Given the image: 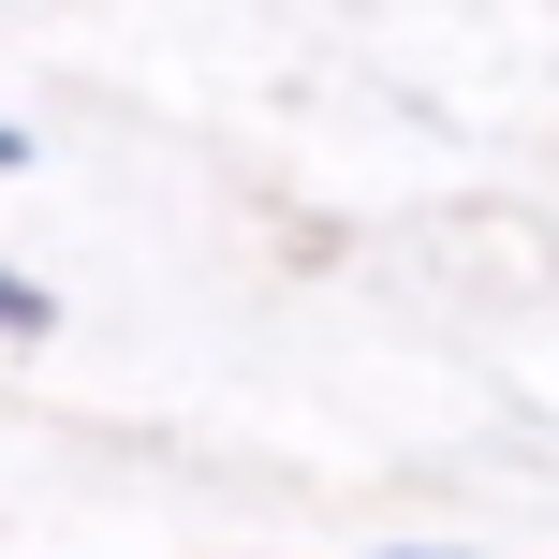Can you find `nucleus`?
Segmentation results:
<instances>
[{"label":"nucleus","instance_id":"f257e3e1","mask_svg":"<svg viewBox=\"0 0 559 559\" xmlns=\"http://www.w3.org/2000/svg\"><path fill=\"white\" fill-rule=\"evenodd\" d=\"M29 324H59V309H45V280H15V265H0V338H29Z\"/></svg>","mask_w":559,"mask_h":559},{"label":"nucleus","instance_id":"f03ea898","mask_svg":"<svg viewBox=\"0 0 559 559\" xmlns=\"http://www.w3.org/2000/svg\"><path fill=\"white\" fill-rule=\"evenodd\" d=\"M15 163H29V147H15V133H0V177H15Z\"/></svg>","mask_w":559,"mask_h":559}]
</instances>
